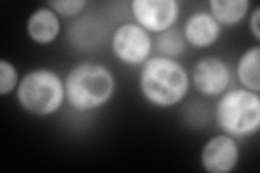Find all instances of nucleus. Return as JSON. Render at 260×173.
<instances>
[{
  "label": "nucleus",
  "mask_w": 260,
  "mask_h": 173,
  "mask_svg": "<svg viewBox=\"0 0 260 173\" xmlns=\"http://www.w3.org/2000/svg\"><path fill=\"white\" fill-rule=\"evenodd\" d=\"M191 86L190 74L176 59L151 56L140 70L139 89L144 100L156 109L181 103Z\"/></svg>",
  "instance_id": "1"
},
{
  "label": "nucleus",
  "mask_w": 260,
  "mask_h": 173,
  "mask_svg": "<svg viewBox=\"0 0 260 173\" xmlns=\"http://www.w3.org/2000/svg\"><path fill=\"white\" fill-rule=\"evenodd\" d=\"M67 102L73 110L87 113L107 105L115 94L116 78L103 64H76L64 79Z\"/></svg>",
  "instance_id": "2"
},
{
  "label": "nucleus",
  "mask_w": 260,
  "mask_h": 173,
  "mask_svg": "<svg viewBox=\"0 0 260 173\" xmlns=\"http://www.w3.org/2000/svg\"><path fill=\"white\" fill-rule=\"evenodd\" d=\"M215 120L222 133L235 140L259 132L260 95L245 88L229 89L218 97Z\"/></svg>",
  "instance_id": "3"
},
{
  "label": "nucleus",
  "mask_w": 260,
  "mask_h": 173,
  "mask_svg": "<svg viewBox=\"0 0 260 173\" xmlns=\"http://www.w3.org/2000/svg\"><path fill=\"white\" fill-rule=\"evenodd\" d=\"M23 111L37 117L58 113L67 101L64 79L50 68H35L24 75L15 91Z\"/></svg>",
  "instance_id": "4"
},
{
  "label": "nucleus",
  "mask_w": 260,
  "mask_h": 173,
  "mask_svg": "<svg viewBox=\"0 0 260 173\" xmlns=\"http://www.w3.org/2000/svg\"><path fill=\"white\" fill-rule=\"evenodd\" d=\"M153 39L136 22H125L113 31L111 48L116 59L128 66H142L151 57Z\"/></svg>",
  "instance_id": "5"
},
{
  "label": "nucleus",
  "mask_w": 260,
  "mask_h": 173,
  "mask_svg": "<svg viewBox=\"0 0 260 173\" xmlns=\"http://www.w3.org/2000/svg\"><path fill=\"white\" fill-rule=\"evenodd\" d=\"M130 12L138 25L150 34L159 35L175 27L181 9L177 0H134Z\"/></svg>",
  "instance_id": "6"
},
{
  "label": "nucleus",
  "mask_w": 260,
  "mask_h": 173,
  "mask_svg": "<svg viewBox=\"0 0 260 173\" xmlns=\"http://www.w3.org/2000/svg\"><path fill=\"white\" fill-rule=\"evenodd\" d=\"M190 78L199 93L207 97H219L229 90L232 72L220 56L206 55L194 64Z\"/></svg>",
  "instance_id": "7"
},
{
  "label": "nucleus",
  "mask_w": 260,
  "mask_h": 173,
  "mask_svg": "<svg viewBox=\"0 0 260 173\" xmlns=\"http://www.w3.org/2000/svg\"><path fill=\"white\" fill-rule=\"evenodd\" d=\"M200 159L208 173H230L240 160L238 140L222 132L211 136L203 145Z\"/></svg>",
  "instance_id": "8"
},
{
  "label": "nucleus",
  "mask_w": 260,
  "mask_h": 173,
  "mask_svg": "<svg viewBox=\"0 0 260 173\" xmlns=\"http://www.w3.org/2000/svg\"><path fill=\"white\" fill-rule=\"evenodd\" d=\"M182 34L186 45L194 49H208L220 39L222 27L208 11H195L185 20Z\"/></svg>",
  "instance_id": "9"
},
{
  "label": "nucleus",
  "mask_w": 260,
  "mask_h": 173,
  "mask_svg": "<svg viewBox=\"0 0 260 173\" xmlns=\"http://www.w3.org/2000/svg\"><path fill=\"white\" fill-rule=\"evenodd\" d=\"M26 32L32 43L40 46L50 45L61 32V20L47 5L32 11L26 22Z\"/></svg>",
  "instance_id": "10"
},
{
  "label": "nucleus",
  "mask_w": 260,
  "mask_h": 173,
  "mask_svg": "<svg viewBox=\"0 0 260 173\" xmlns=\"http://www.w3.org/2000/svg\"><path fill=\"white\" fill-rule=\"evenodd\" d=\"M208 8V12L221 27H233L246 18L250 3L248 0H210Z\"/></svg>",
  "instance_id": "11"
},
{
  "label": "nucleus",
  "mask_w": 260,
  "mask_h": 173,
  "mask_svg": "<svg viewBox=\"0 0 260 173\" xmlns=\"http://www.w3.org/2000/svg\"><path fill=\"white\" fill-rule=\"evenodd\" d=\"M235 75L242 88L260 92V47L258 45L242 53L237 63Z\"/></svg>",
  "instance_id": "12"
},
{
  "label": "nucleus",
  "mask_w": 260,
  "mask_h": 173,
  "mask_svg": "<svg viewBox=\"0 0 260 173\" xmlns=\"http://www.w3.org/2000/svg\"><path fill=\"white\" fill-rule=\"evenodd\" d=\"M155 48L158 52L157 55L176 59L180 56L186 48V41L182 34V30L172 28L156 35Z\"/></svg>",
  "instance_id": "13"
},
{
  "label": "nucleus",
  "mask_w": 260,
  "mask_h": 173,
  "mask_svg": "<svg viewBox=\"0 0 260 173\" xmlns=\"http://www.w3.org/2000/svg\"><path fill=\"white\" fill-rule=\"evenodd\" d=\"M20 80L15 65L8 60H0V95L5 96L16 91Z\"/></svg>",
  "instance_id": "14"
},
{
  "label": "nucleus",
  "mask_w": 260,
  "mask_h": 173,
  "mask_svg": "<svg viewBox=\"0 0 260 173\" xmlns=\"http://www.w3.org/2000/svg\"><path fill=\"white\" fill-rule=\"evenodd\" d=\"M88 5L86 0H53L48 2L47 6L59 15V18H76L83 12Z\"/></svg>",
  "instance_id": "15"
},
{
  "label": "nucleus",
  "mask_w": 260,
  "mask_h": 173,
  "mask_svg": "<svg viewBox=\"0 0 260 173\" xmlns=\"http://www.w3.org/2000/svg\"><path fill=\"white\" fill-rule=\"evenodd\" d=\"M248 25L250 34L255 38L256 43L260 41V7L257 6L249 14Z\"/></svg>",
  "instance_id": "16"
}]
</instances>
